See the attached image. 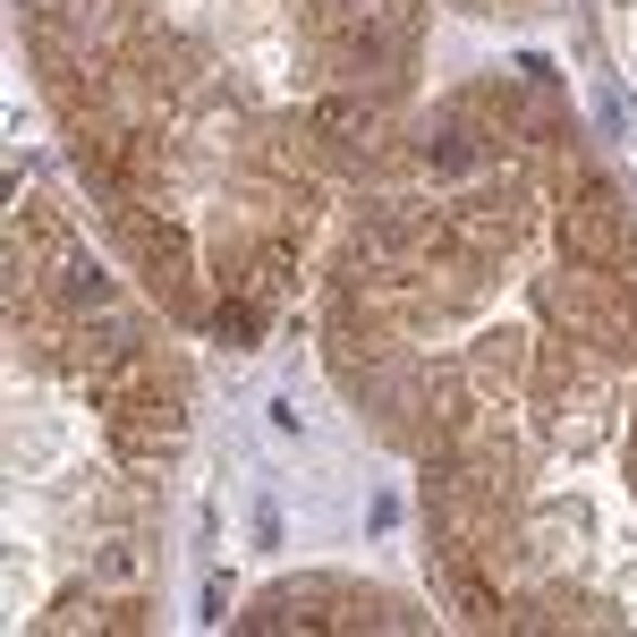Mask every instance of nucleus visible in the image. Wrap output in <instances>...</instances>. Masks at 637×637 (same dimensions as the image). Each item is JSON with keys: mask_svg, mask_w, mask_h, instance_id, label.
Wrapping results in <instances>:
<instances>
[{"mask_svg": "<svg viewBox=\"0 0 637 637\" xmlns=\"http://www.w3.org/2000/svg\"><path fill=\"white\" fill-rule=\"evenodd\" d=\"M68 290H77V297H102V272H94V264H86V255L68 264Z\"/></svg>", "mask_w": 637, "mask_h": 637, "instance_id": "f03ea898", "label": "nucleus"}, {"mask_svg": "<svg viewBox=\"0 0 637 637\" xmlns=\"http://www.w3.org/2000/svg\"><path fill=\"white\" fill-rule=\"evenodd\" d=\"M595 119H603V137H637V119H629V94H621V77H612V68L595 77Z\"/></svg>", "mask_w": 637, "mask_h": 637, "instance_id": "f257e3e1", "label": "nucleus"}]
</instances>
